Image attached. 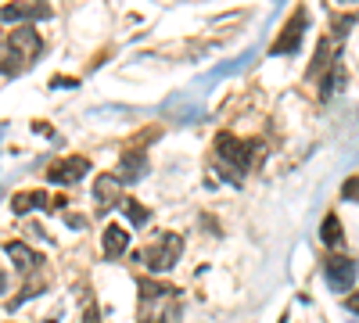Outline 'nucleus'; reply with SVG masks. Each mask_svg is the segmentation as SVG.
I'll list each match as a JSON object with an SVG mask.
<instances>
[{"label":"nucleus","mask_w":359,"mask_h":323,"mask_svg":"<svg viewBox=\"0 0 359 323\" xmlns=\"http://www.w3.org/2000/svg\"><path fill=\"white\" fill-rule=\"evenodd\" d=\"M123 212L130 216V223H133V226H144L147 219H151V212H147L140 201H133V198H126V201H123Z\"/></svg>","instance_id":"nucleus-15"},{"label":"nucleus","mask_w":359,"mask_h":323,"mask_svg":"<svg viewBox=\"0 0 359 323\" xmlns=\"http://www.w3.org/2000/svg\"><path fill=\"white\" fill-rule=\"evenodd\" d=\"M94 201H97V212H101V216H108L115 205H123V176H115V172L97 176V184H94Z\"/></svg>","instance_id":"nucleus-8"},{"label":"nucleus","mask_w":359,"mask_h":323,"mask_svg":"<svg viewBox=\"0 0 359 323\" xmlns=\"http://www.w3.org/2000/svg\"><path fill=\"white\" fill-rule=\"evenodd\" d=\"M341 4H348V0H341Z\"/></svg>","instance_id":"nucleus-20"},{"label":"nucleus","mask_w":359,"mask_h":323,"mask_svg":"<svg viewBox=\"0 0 359 323\" xmlns=\"http://www.w3.org/2000/svg\"><path fill=\"white\" fill-rule=\"evenodd\" d=\"M33 209H47V194L43 191H18L11 198V212L15 216H25V212H33Z\"/></svg>","instance_id":"nucleus-13"},{"label":"nucleus","mask_w":359,"mask_h":323,"mask_svg":"<svg viewBox=\"0 0 359 323\" xmlns=\"http://www.w3.org/2000/svg\"><path fill=\"white\" fill-rule=\"evenodd\" d=\"M0 15H4V25H25L33 18H50V4H43V0H8Z\"/></svg>","instance_id":"nucleus-6"},{"label":"nucleus","mask_w":359,"mask_h":323,"mask_svg":"<svg viewBox=\"0 0 359 323\" xmlns=\"http://www.w3.org/2000/svg\"><path fill=\"white\" fill-rule=\"evenodd\" d=\"M348 309H355V312H359V298H348Z\"/></svg>","instance_id":"nucleus-19"},{"label":"nucleus","mask_w":359,"mask_h":323,"mask_svg":"<svg viewBox=\"0 0 359 323\" xmlns=\"http://www.w3.org/2000/svg\"><path fill=\"white\" fill-rule=\"evenodd\" d=\"M320 238H323V245H327V248H334V252H341V248H345V233H341V223H338V216H334V212H327V216H323Z\"/></svg>","instance_id":"nucleus-14"},{"label":"nucleus","mask_w":359,"mask_h":323,"mask_svg":"<svg viewBox=\"0 0 359 323\" xmlns=\"http://www.w3.org/2000/svg\"><path fill=\"white\" fill-rule=\"evenodd\" d=\"M36 54H43V40L36 33V25H15V33L4 40V79H15L36 62Z\"/></svg>","instance_id":"nucleus-1"},{"label":"nucleus","mask_w":359,"mask_h":323,"mask_svg":"<svg viewBox=\"0 0 359 323\" xmlns=\"http://www.w3.org/2000/svg\"><path fill=\"white\" fill-rule=\"evenodd\" d=\"M180 312V291L169 284L140 280V323H176Z\"/></svg>","instance_id":"nucleus-2"},{"label":"nucleus","mask_w":359,"mask_h":323,"mask_svg":"<svg viewBox=\"0 0 359 323\" xmlns=\"http://www.w3.org/2000/svg\"><path fill=\"white\" fill-rule=\"evenodd\" d=\"M130 248V230L126 226H104V259H118Z\"/></svg>","instance_id":"nucleus-12"},{"label":"nucleus","mask_w":359,"mask_h":323,"mask_svg":"<svg viewBox=\"0 0 359 323\" xmlns=\"http://www.w3.org/2000/svg\"><path fill=\"white\" fill-rule=\"evenodd\" d=\"M4 252H8V259L15 262L22 273H36V270H40V255H36L33 248H25L22 241H8Z\"/></svg>","instance_id":"nucleus-10"},{"label":"nucleus","mask_w":359,"mask_h":323,"mask_svg":"<svg viewBox=\"0 0 359 323\" xmlns=\"http://www.w3.org/2000/svg\"><path fill=\"white\" fill-rule=\"evenodd\" d=\"M86 169H90V162L86 158H62V162H54L50 169H47V180L50 184H79L83 176H86Z\"/></svg>","instance_id":"nucleus-9"},{"label":"nucleus","mask_w":359,"mask_h":323,"mask_svg":"<svg viewBox=\"0 0 359 323\" xmlns=\"http://www.w3.org/2000/svg\"><path fill=\"white\" fill-rule=\"evenodd\" d=\"M259 151H262V148H259V144H252V140H237V137H230V133H219V137H216V155H219L223 169H230L233 180H241V176L255 165Z\"/></svg>","instance_id":"nucleus-3"},{"label":"nucleus","mask_w":359,"mask_h":323,"mask_svg":"<svg viewBox=\"0 0 359 323\" xmlns=\"http://www.w3.org/2000/svg\"><path fill=\"white\" fill-rule=\"evenodd\" d=\"M341 194H345L348 201H359V176H348L345 187H341Z\"/></svg>","instance_id":"nucleus-17"},{"label":"nucleus","mask_w":359,"mask_h":323,"mask_svg":"<svg viewBox=\"0 0 359 323\" xmlns=\"http://www.w3.org/2000/svg\"><path fill=\"white\" fill-rule=\"evenodd\" d=\"M280 323H284V319H280Z\"/></svg>","instance_id":"nucleus-21"},{"label":"nucleus","mask_w":359,"mask_h":323,"mask_svg":"<svg viewBox=\"0 0 359 323\" xmlns=\"http://www.w3.org/2000/svg\"><path fill=\"white\" fill-rule=\"evenodd\" d=\"M306 25H309V18H306V11L298 8L287 22H284V29H280V36L269 43V54H298L302 50V36H306Z\"/></svg>","instance_id":"nucleus-5"},{"label":"nucleus","mask_w":359,"mask_h":323,"mask_svg":"<svg viewBox=\"0 0 359 323\" xmlns=\"http://www.w3.org/2000/svg\"><path fill=\"white\" fill-rule=\"evenodd\" d=\"M334 50V43H331V36H327V40H320V50H316V62H313V69H309V76H316L323 65H327V57H334L331 54Z\"/></svg>","instance_id":"nucleus-16"},{"label":"nucleus","mask_w":359,"mask_h":323,"mask_svg":"<svg viewBox=\"0 0 359 323\" xmlns=\"http://www.w3.org/2000/svg\"><path fill=\"white\" fill-rule=\"evenodd\" d=\"M323 273H327V284H331V291H348V287L355 284V259H348V255H341V252L327 255Z\"/></svg>","instance_id":"nucleus-7"},{"label":"nucleus","mask_w":359,"mask_h":323,"mask_svg":"<svg viewBox=\"0 0 359 323\" xmlns=\"http://www.w3.org/2000/svg\"><path fill=\"white\" fill-rule=\"evenodd\" d=\"M180 255H184V238L180 233H158L144 252H137V259H144L151 273H169L180 262Z\"/></svg>","instance_id":"nucleus-4"},{"label":"nucleus","mask_w":359,"mask_h":323,"mask_svg":"<svg viewBox=\"0 0 359 323\" xmlns=\"http://www.w3.org/2000/svg\"><path fill=\"white\" fill-rule=\"evenodd\" d=\"M118 169H123V172H118V176H123V184H137L140 180V176L147 172V155L137 148V151H126L123 155V165H118Z\"/></svg>","instance_id":"nucleus-11"},{"label":"nucleus","mask_w":359,"mask_h":323,"mask_svg":"<svg viewBox=\"0 0 359 323\" xmlns=\"http://www.w3.org/2000/svg\"><path fill=\"white\" fill-rule=\"evenodd\" d=\"M86 323H97V309H86Z\"/></svg>","instance_id":"nucleus-18"}]
</instances>
